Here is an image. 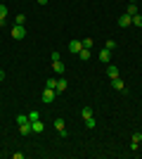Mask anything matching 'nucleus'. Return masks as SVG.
<instances>
[{
	"label": "nucleus",
	"instance_id": "f257e3e1",
	"mask_svg": "<svg viewBox=\"0 0 142 159\" xmlns=\"http://www.w3.org/2000/svg\"><path fill=\"white\" fill-rule=\"evenodd\" d=\"M54 98H57V90H52V88H45V90H43V95H41V100L45 102V105H52Z\"/></svg>",
	"mask_w": 142,
	"mask_h": 159
},
{
	"label": "nucleus",
	"instance_id": "f03ea898",
	"mask_svg": "<svg viewBox=\"0 0 142 159\" xmlns=\"http://www.w3.org/2000/svg\"><path fill=\"white\" fill-rule=\"evenodd\" d=\"M12 38H14V40L26 38V29L21 26V24H14V26H12Z\"/></svg>",
	"mask_w": 142,
	"mask_h": 159
},
{
	"label": "nucleus",
	"instance_id": "7ed1b4c3",
	"mask_svg": "<svg viewBox=\"0 0 142 159\" xmlns=\"http://www.w3.org/2000/svg\"><path fill=\"white\" fill-rule=\"evenodd\" d=\"M54 131L59 133L62 138H67V124H64V119H54Z\"/></svg>",
	"mask_w": 142,
	"mask_h": 159
},
{
	"label": "nucleus",
	"instance_id": "20e7f679",
	"mask_svg": "<svg viewBox=\"0 0 142 159\" xmlns=\"http://www.w3.org/2000/svg\"><path fill=\"white\" fill-rule=\"evenodd\" d=\"M130 24H133V17H130V14H121V17H118V26L121 29H128Z\"/></svg>",
	"mask_w": 142,
	"mask_h": 159
},
{
	"label": "nucleus",
	"instance_id": "39448f33",
	"mask_svg": "<svg viewBox=\"0 0 142 159\" xmlns=\"http://www.w3.org/2000/svg\"><path fill=\"white\" fill-rule=\"evenodd\" d=\"M52 71L57 74V76H62V74H64V62L62 60H52Z\"/></svg>",
	"mask_w": 142,
	"mask_h": 159
},
{
	"label": "nucleus",
	"instance_id": "423d86ee",
	"mask_svg": "<svg viewBox=\"0 0 142 159\" xmlns=\"http://www.w3.org/2000/svg\"><path fill=\"white\" fill-rule=\"evenodd\" d=\"M19 133H21V135H31V133H33V128H31V121H24V124H19Z\"/></svg>",
	"mask_w": 142,
	"mask_h": 159
},
{
	"label": "nucleus",
	"instance_id": "0eeeda50",
	"mask_svg": "<svg viewBox=\"0 0 142 159\" xmlns=\"http://www.w3.org/2000/svg\"><path fill=\"white\" fill-rule=\"evenodd\" d=\"M69 50H71L74 55H78L83 50V43H81V40H71V43H69Z\"/></svg>",
	"mask_w": 142,
	"mask_h": 159
},
{
	"label": "nucleus",
	"instance_id": "6e6552de",
	"mask_svg": "<svg viewBox=\"0 0 142 159\" xmlns=\"http://www.w3.org/2000/svg\"><path fill=\"white\" fill-rule=\"evenodd\" d=\"M31 128H33V133H43L45 131V124L41 119H36V121H31Z\"/></svg>",
	"mask_w": 142,
	"mask_h": 159
},
{
	"label": "nucleus",
	"instance_id": "1a4fd4ad",
	"mask_svg": "<svg viewBox=\"0 0 142 159\" xmlns=\"http://www.w3.org/2000/svg\"><path fill=\"white\" fill-rule=\"evenodd\" d=\"M140 143H142V133H133V143H130V150L135 152V150H137V145H140Z\"/></svg>",
	"mask_w": 142,
	"mask_h": 159
},
{
	"label": "nucleus",
	"instance_id": "9d476101",
	"mask_svg": "<svg viewBox=\"0 0 142 159\" xmlns=\"http://www.w3.org/2000/svg\"><path fill=\"white\" fill-rule=\"evenodd\" d=\"M107 76H109V79H118V66L109 64V66H107Z\"/></svg>",
	"mask_w": 142,
	"mask_h": 159
},
{
	"label": "nucleus",
	"instance_id": "9b49d317",
	"mask_svg": "<svg viewBox=\"0 0 142 159\" xmlns=\"http://www.w3.org/2000/svg\"><path fill=\"white\" fill-rule=\"evenodd\" d=\"M100 60L104 62V64H109V60H111V50H107V48H104V50L100 52Z\"/></svg>",
	"mask_w": 142,
	"mask_h": 159
},
{
	"label": "nucleus",
	"instance_id": "f8f14e48",
	"mask_svg": "<svg viewBox=\"0 0 142 159\" xmlns=\"http://www.w3.org/2000/svg\"><path fill=\"white\" fill-rule=\"evenodd\" d=\"M111 86H114V90H126V83L121 79H111Z\"/></svg>",
	"mask_w": 142,
	"mask_h": 159
},
{
	"label": "nucleus",
	"instance_id": "ddd939ff",
	"mask_svg": "<svg viewBox=\"0 0 142 159\" xmlns=\"http://www.w3.org/2000/svg\"><path fill=\"white\" fill-rule=\"evenodd\" d=\"M81 116H83V121L93 119V109H90V107H83V109H81Z\"/></svg>",
	"mask_w": 142,
	"mask_h": 159
},
{
	"label": "nucleus",
	"instance_id": "4468645a",
	"mask_svg": "<svg viewBox=\"0 0 142 159\" xmlns=\"http://www.w3.org/2000/svg\"><path fill=\"white\" fill-rule=\"evenodd\" d=\"M78 60H83V62L90 60V48H83L81 52H78Z\"/></svg>",
	"mask_w": 142,
	"mask_h": 159
},
{
	"label": "nucleus",
	"instance_id": "2eb2a0df",
	"mask_svg": "<svg viewBox=\"0 0 142 159\" xmlns=\"http://www.w3.org/2000/svg\"><path fill=\"white\" fill-rule=\"evenodd\" d=\"M5 19H7V7H5V5H0V26L5 24Z\"/></svg>",
	"mask_w": 142,
	"mask_h": 159
},
{
	"label": "nucleus",
	"instance_id": "dca6fc26",
	"mask_svg": "<svg viewBox=\"0 0 142 159\" xmlns=\"http://www.w3.org/2000/svg\"><path fill=\"white\" fill-rule=\"evenodd\" d=\"M67 90V81L64 79H57V93H64Z\"/></svg>",
	"mask_w": 142,
	"mask_h": 159
},
{
	"label": "nucleus",
	"instance_id": "f3484780",
	"mask_svg": "<svg viewBox=\"0 0 142 159\" xmlns=\"http://www.w3.org/2000/svg\"><path fill=\"white\" fill-rule=\"evenodd\" d=\"M45 88H52V90H57V79H54V76H52V79H47V81H45Z\"/></svg>",
	"mask_w": 142,
	"mask_h": 159
},
{
	"label": "nucleus",
	"instance_id": "a211bd4d",
	"mask_svg": "<svg viewBox=\"0 0 142 159\" xmlns=\"http://www.w3.org/2000/svg\"><path fill=\"white\" fill-rule=\"evenodd\" d=\"M126 14H130V17H135L137 14V7H135V2H128V12Z\"/></svg>",
	"mask_w": 142,
	"mask_h": 159
},
{
	"label": "nucleus",
	"instance_id": "6ab92c4d",
	"mask_svg": "<svg viewBox=\"0 0 142 159\" xmlns=\"http://www.w3.org/2000/svg\"><path fill=\"white\" fill-rule=\"evenodd\" d=\"M14 24H21V26H24V24H26V14H17V19H14Z\"/></svg>",
	"mask_w": 142,
	"mask_h": 159
},
{
	"label": "nucleus",
	"instance_id": "aec40b11",
	"mask_svg": "<svg viewBox=\"0 0 142 159\" xmlns=\"http://www.w3.org/2000/svg\"><path fill=\"white\" fill-rule=\"evenodd\" d=\"M36 119H41V112H36V109L28 112V121H36Z\"/></svg>",
	"mask_w": 142,
	"mask_h": 159
},
{
	"label": "nucleus",
	"instance_id": "412c9836",
	"mask_svg": "<svg viewBox=\"0 0 142 159\" xmlns=\"http://www.w3.org/2000/svg\"><path fill=\"white\" fill-rule=\"evenodd\" d=\"M104 48H107V50H114V48H116V40L107 38V43H104Z\"/></svg>",
	"mask_w": 142,
	"mask_h": 159
},
{
	"label": "nucleus",
	"instance_id": "4be33fe9",
	"mask_svg": "<svg viewBox=\"0 0 142 159\" xmlns=\"http://www.w3.org/2000/svg\"><path fill=\"white\" fill-rule=\"evenodd\" d=\"M133 24H135V26H142V14H140V12L133 17Z\"/></svg>",
	"mask_w": 142,
	"mask_h": 159
},
{
	"label": "nucleus",
	"instance_id": "5701e85b",
	"mask_svg": "<svg viewBox=\"0 0 142 159\" xmlns=\"http://www.w3.org/2000/svg\"><path fill=\"white\" fill-rule=\"evenodd\" d=\"M81 43H83V48H93V38H83Z\"/></svg>",
	"mask_w": 142,
	"mask_h": 159
},
{
	"label": "nucleus",
	"instance_id": "b1692460",
	"mask_svg": "<svg viewBox=\"0 0 142 159\" xmlns=\"http://www.w3.org/2000/svg\"><path fill=\"white\" fill-rule=\"evenodd\" d=\"M85 128H90V131L95 128V116H93V119H88V121H85Z\"/></svg>",
	"mask_w": 142,
	"mask_h": 159
},
{
	"label": "nucleus",
	"instance_id": "393cba45",
	"mask_svg": "<svg viewBox=\"0 0 142 159\" xmlns=\"http://www.w3.org/2000/svg\"><path fill=\"white\" fill-rule=\"evenodd\" d=\"M36 2H38V5H47V0H36Z\"/></svg>",
	"mask_w": 142,
	"mask_h": 159
},
{
	"label": "nucleus",
	"instance_id": "a878e982",
	"mask_svg": "<svg viewBox=\"0 0 142 159\" xmlns=\"http://www.w3.org/2000/svg\"><path fill=\"white\" fill-rule=\"evenodd\" d=\"M0 81H5V71L2 69H0Z\"/></svg>",
	"mask_w": 142,
	"mask_h": 159
},
{
	"label": "nucleus",
	"instance_id": "bb28decb",
	"mask_svg": "<svg viewBox=\"0 0 142 159\" xmlns=\"http://www.w3.org/2000/svg\"><path fill=\"white\" fill-rule=\"evenodd\" d=\"M128 2H137V0H128Z\"/></svg>",
	"mask_w": 142,
	"mask_h": 159
}]
</instances>
